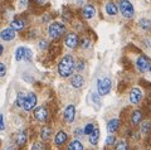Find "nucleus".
Segmentation results:
<instances>
[{"label":"nucleus","mask_w":151,"mask_h":150,"mask_svg":"<svg viewBox=\"0 0 151 150\" xmlns=\"http://www.w3.org/2000/svg\"><path fill=\"white\" fill-rule=\"evenodd\" d=\"M93 129H94V126L92 125V124H87L86 125V128H84L83 130H84V134H87V135H89L93 131Z\"/></svg>","instance_id":"cd10ccee"},{"label":"nucleus","mask_w":151,"mask_h":150,"mask_svg":"<svg viewBox=\"0 0 151 150\" xmlns=\"http://www.w3.org/2000/svg\"><path fill=\"white\" fill-rule=\"evenodd\" d=\"M74 59L70 54H67L60 59V62L58 64V73L60 74V77H69L74 71Z\"/></svg>","instance_id":"f257e3e1"},{"label":"nucleus","mask_w":151,"mask_h":150,"mask_svg":"<svg viewBox=\"0 0 151 150\" xmlns=\"http://www.w3.org/2000/svg\"><path fill=\"white\" fill-rule=\"evenodd\" d=\"M24 102H25V95L23 92L18 93V96H17V106L18 107H23L24 106Z\"/></svg>","instance_id":"393cba45"},{"label":"nucleus","mask_w":151,"mask_h":150,"mask_svg":"<svg viewBox=\"0 0 151 150\" xmlns=\"http://www.w3.org/2000/svg\"><path fill=\"white\" fill-rule=\"evenodd\" d=\"M94 14H96V10H94V6L91 5V4H87V5L83 8V17L86 18V19H91V18L94 17Z\"/></svg>","instance_id":"f8f14e48"},{"label":"nucleus","mask_w":151,"mask_h":150,"mask_svg":"<svg viewBox=\"0 0 151 150\" xmlns=\"http://www.w3.org/2000/svg\"><path fill=\"white\" fill-rule=\"evenodd\" d=\"M10 28H12V29H14V30H22L23 28H24V23H23V20L15 19V20H13L10 23Z\"/></svg>","instance_id":"aec40b11"},{"label":"nucleus","mask_w":151,"mask_h":150,"mask_svg":"<svg viewBox=\"0 0 151 150\" xmlns=\"http://www.w3.org/2000/svg\"><path fill=\"white\" fill-rule=\"evenodd\" d=\"M119 10H121V14L125 18H132L135 14L134 5H132L129 0H120V9Z\"/></svg>","instance_id":"20e7f679"},{"label":"nucleus","mask_w":151,"mask_h":150,"mask_svg":"<svg viewBox=\"0 0 151 150\" xmlns=\"http://www.w3.org/2000/svg\"><path fill=\"white\" fill-rule=\"evenodd\" d=\"M42 149H43V145H42L40 143H35L34 145H33L32 150H42Z\"/></svg>","instance_id":"2f4dec72"},{"label":"nucleus","mask_w":151,"mask_h":150,"mask_svg":"<svg viewBox=\"0 0 151 150\" xmlns=\"http://www.w3.org/2000/svg\"><path fill=\"white\" fill-rule=\"evenodd\" d=\"M35 105H37V96L33 92H29L25 96V102H24V106L23 107H24L27 111H30V110L34 109Z\"/></svg>","instance_id":"423d86ee"},{"label":"nucleus","mask_w":151,"mask_h":150,"mask_svg":"<svg viewBox=\"0 0 151 150\" xmlns=\"http://www.w3.org/2000/svg\"><path fill=\"white\" fill-rule=\"evenodd\" d=\"M106 13L108 15H116L117 13H119V9H117L116 4L113 3H107L106 4Z\"/></svg>","instance_id":"a211bd4d"},{"label":"nucleus","mask_w":151,"mask_h":150,"mask_svg":"<svg viewBox=\"0 0 151 150\" xmlns=\"http://www.w3.org/2000/svg\"><path fill=\"white\" fill-rule=\"evenodd\" d=\"M70 83H72V86L76 88H81L84 83V79L81 74H76V76H73L72 79H70Z\"/></svg>","instance_id":"ddd939ff"},{"label":"nucleus","mask_w":151,"mask_h":150,"mask_svg":"<svg viewBox=\"0 0 151 150\" xmlns=\"http://www.w3.org/2000/svg\"><path fill=\"white\" fill-rule=\"evenodd\" d=\"M88 43H89V40H88V39H83V47H87Z\"/></svg>","instance_id":"58836bf2"},{"label":"nucleus","mask_w":151,"mask_h":150,"mask_svg":"<svg viewBox=\"0 0 151 150\" xmlns=\"http://www.w3.org/2000/svg\"><path fill=\"white\" fill-rule=\"evenodd\" d=\"M83 1H84V0H77V3H78V4H82Z\"/></svg>","instance_id":"a19ab883"},{"label":"nucleus","mask_w":151,"mask_h":150,"mask_svg":"<svg viewBox=\"0 0 151 150\" xmlns=\"http://www.w3.org/2000/svg\"><path fill=\"white\" fill-rule=\"evenodd\" d=\"M25 143H27V135H25V133L22 131L17 136V144H18V146H24Z\"/></svg>","instance_id":"4be33fe9"},{"label":"nucleus","mask_w":151,"mask_h":150,"mask_svg":"<svg viewBox=\"0 0 151 150\" xmlns=\"http://www.w3.org/2000/svg\"><path fill=\"white\" fill-rule=\"evenodd\" d=\"M98 139H100V130L94 128L92 133L89 134V143L92 145H96L98 143Z\"/></svg>","instance_id":"dca6fc26"},{"label":"nucleus","mask_w":151,"mask_h":150,"mask_svg":"<svg viewBox=\"0 0 151 150\" xmlns=\"http://www.w3.org/2000/svg\"><path fill=\"white\" fill-rule=\"evenodd\" d=\"M139 25L144 30H149V29H151V20L146 19V18H144V19H140Z\"/></svg>","instance_id":"5701e85b"},{"label":"nucleus","mask_w":151,"mask_h":150,"mask_svg":"<svg viewBox=\"0 0 151 150\" xmlns=\"http://www.w3.org/2000/svg\"><path fill=\"white\" fill-rule=\"evenodd\" d=\"M6 73V67L4 63H0V77H4Z\"/></svg>","instance_id":"c85d7f7f"},{"label":"nucleus","mask_w":151,"mask_h":150,"mask_svg":"<svg viewBox=\"0 0 151 150\" xmlns=\"http://www.w3.org/2000/svg\"><path fill=\"white\" fill-rule=\"evenodd\" d=\"M74 116H76V107L73 105H68L64 111V120L67 123H73Z\"/></svg>","instance_id":"1a4fd4ad"},{"label":"nucleus","mask_w":151,"mask_h":150,"mask_svg":"<svg viewBox=\"0 0 151 150\" xmlns=\"http://www.w3.org/2000/svg\"><path fill=\"white\" fill-rule=\"evenodd\" d=\"M131 121L134 125H139L141 121H142V114H141V111H139V110L134 111V114L131 116Z\"/></svg>","instance_id":"f3484780"},{"label":"nucleus","mask_w":151,"mask_h":150,"mask_svg":"<svg viewBox=\"0 0 151 150\" xmlns=\"http://www.w3.org/2000/svg\"><path fill=\"white\" fill-rule=\"evenodd\" d=\"M3 50H4V47L0 44V54H3Z\"/></svg>","instance_id":"ea45409f"},{"label":"nucleus","mask_w":151,"mask_h":150,"mask_svg":"<svg viewBox=\"0 0 151 150\" xmlns=\"http://www.w3.org/2000/svg\"><path fill=\"white\" fill-rule=\"evenodd\" d=\"M141 98H142V92H141L140 88H132L131 92H130V101H131V104L137 105L139 102L141 101Z\"/></svg>","instance_id":"6e6552de"},{"label":"nucleus","mask_w":151,"mask_h":150,"mask_svg":"<svg viewBox=\"0 0 151 150\" xmlns=\"http://www.w3.org/2000/svg\"><path fill=\"white\" fill-rule=\"evenodd\" d=\"M5 129V126H4V118H3V114H0V131H3Z\"/></svg>","instance_id":"72a5a7b5"},{"label":"nucleus","mask_w":151,"mask_h":150,"mask_svg":"<svg viewBox=\"0 0 151 150\" xmlns=\"http://www.w3.org/2000/svg\"><path fill=\"white\" fill-rule=\"evenodd\" d=\"M150 128H151V125H150V123H147V121H145V123H144L142 125H141V130H142V133H144V134L149 133Z\"/></svg>","instance_id":"bb28decb"},{"label":"nucleus","mask_w":151,"mask_h":150,"mask_svg":"<svg viewBox=\"0 0 151 150\" xmlns=\"http://www.w3.org/2000/svg\"><path fill=\"white\" fill-rule=\"evenodd\" d=\"M39 47H40V48H45V47H47V42L45 40H40L39 42Z\"/></svg>","instance_id":"4c0bfd02"},{"label":"nucleus","mask_w":151,"mask_h":150,"mask_svg":"<svg viewBox=\"0 0 151 150\" xmlns=\"http://www.w3.org/2000/svg\"><path fill=\"white\" fill-rule=\"evenodd\" d=\"M30 58H32V52L27 48V50H25V59L27 61H30Z\"/></svg>","instance_id":"f704fd0d"},{"label":"nucleus","mask_w":151,"mask_h":150,"mask_svg":"<svg viewBox=\"0 0 151 150\" xmlns=\"http://www.w3.org/2000/svg\"><path fill=\"white\" fill-rule=\"evenodd\" d=\"M149 72L151 73V64H150V67H149Z\"/></svg>","instance_id":"37998d69"},{"label":"nucleus","mask_w":151,"mask_h":150,"mask_svg":"<svg viewBox=\"0 0 151 150\" xmlns=\"http://www.w3.org/2000/svg\"><path fill=\"white\" fill-rule=\"evenodd\" d=\"M65 30V28L63 24H60V23H52L49 25V29H48V34L50 38L53 39H57L59 38L60 35H63V33Z\"/></svg>","instance_id":"7ed1b4c3"},{"label":"nucleus","mask_w":151,"mask_h":150,"mask_svg":"<svg viewBox=\"0 0 151 150\" xmlns=\"http://www.w3.org/2000/svg\"><path fill=\"white\" fill-rule=\"evenodd\" d=\"M68 150H84V148H83V145H82L81 141L74 140V141H72L68 145Z\"/></svg>","instance_id":"412c9836"},{"label":"nucleus","mask_w":151,"mask_h":150,"mask_svg":"<svg viewBox=\"0 0 151 150\" xmlns=\"http://www.w3.org/2000/svg\"><path fill=\"white\" fill-rule=\"evenodd\" d=\"M54 141L57 145H63L65 141H67V134L64 133V131H59V133H57L55 138H54Z\"/></svg>","instance_id":"2eb2a0df"},{"label":"nucleus","mask_w":151,"mask_h":150,"mask_svg":"<svg viewBox=\"0 0 151 150\" xmlns=\"http://www.w3.org/2000/svg\"><path fill=\"white\" fill-rule=\"evenodd\" d=\"M112 88V81L111 78L108 77H103V78H100L97 81V93L100 96H106L110 93Z\"/></svg>","instance_id":"f03ea898"},{"label":"nucleus","mask_w":151,"mask_h":150,"mask_svg":"<svg viewBox=\"0 0 151 150\" xmlns=\"http://www.w3.org/2000/svg\"><path fill=\"white\" fill-rule=\"evenodd\" d=\"M34 118L38 121H45L48 118V111H47L45 107H37L34 111Z\"/></svg>","instance_id":"9b49d317"},{"label":"nucleus","mask_w":151,"mask_h":150,"mask_svg":"<svg viewBox=\"0 0 151 150\" xmlns=\"http://www.w3.org/2000/svg\"><path fill=\"white\" fill-rule=\"evenodd\" d=\"M37 1H38V3H44L45 0H37Z\"/></svg>","instance_id":"79ce46f5"},{"label":"nucleus","mask_w":151,"mask_h":150,"mask_svg":"<svg viewBox=\"0 0 151 150\" xmlns=\"http://www.w3.org/2000/svg\"><path fill=\"white\" fill-rule=\"evenodd\" d=\"M84 68V63L83 62H79L77 66H74V69H77V71H82Z\"/></svg>","instance_id":"473e14b6"},{"label":"nucleus","mask_w":151,"mask_h":150,"mask_svg":"<svg viewBox=\"0 0 151 150\" xmlns=\"http://www.w3.org/2000/svg\"><path fill=\"white\" fill-rule=\"evenodd\" d=\"M74 135H76L77 138H82L83 135H84V130H83V129H76Z\"/></svg>","instance_id":"7c9ffc66"},{"label":"nucleus","mask_w":151,"mask_h":150,"mask_svg":"<svg viewBox=\"0 0 151 150\" xmlns=\"http://www.w3.org/2000/svg\"><path fill=\"white\" fill-rule=\"evenodd\" d=\"M6 150H14V149H13V148H8Z\"/></svg>","instance_id":"c03bdc74"},{"label":"nucleus","mask_w":151,"mask_h":150,"mask_svg":"<svg viewBox=\"0 0 151 150\" xmlns=\"http://www.w3.org/2000/svg\"><path fill=\"white\" fill-rule=\"evenodd\" d=\"M64 43L68 48H76L78 45V37L76 33H69V34L65 37L64 39Z\"/></svg>","instance_id":"0eeeda50"},{"label":"nucleus","mask_w":151,"mask_h":150,"mask_svg":"<svg viewBox=\"0 0 151 150\" xmlns=\"http://www.w3.org/2000/svg\"><path fill=\"white\" fill-rule=\"evenodd\" d=\"M120 126V121L117 119H112L111 121H108L107 124V131L108 133H115V131H117V129H119Z\"/></svg>","instance_id":"4468645a"},{"label":"nucleus","mask_w":151,"mask_h":150,"mask_svg":"<svg viewBox=\"0 0 151 150\" xmlns=\"http://www.w3.org/2000/svg\"><path fill=\"white\" fill-rule=\"evenodd\" d=\"M28 4V0H19V6L20 8H25Z\"/></svg>","instance_id":"c9c22d12"},{"label":"nucleus","mask_w":151,"mask_h":150,"mask_svg":"<svg viewBox=\"0 0 151 150\" xmlns=\"http://www.w3.org/2000/svg\"><path fill=\"white\" fill-rule=\"evenodd\" d=\"M50 134H52V131H50V128H48V126H44L43 129H42L40 131V136L43 140H47L49 136H50Z\"/></svg>","instance_id":"b1692460"},{"label":"nucleus","mask_w":151,"mask_h":150,"mask_svg":"<svg viewBox=\"0 0 151 150\" xmlns=\"http://www.w3.org/2000/svg\"><path fill=\"white\" fill-rule=\"evenodd\" d=\"M116 150H127V144L125 140H121L116 144Z\"/></svg>","instance_id":"a878e982"},{"label":"nucleus","mask_w":151,"mask_h":150,"mask_svg":"<svg viewBox=\"0 0 151 150\" xmlns=\"http://www.w3.org/2000/svg\"><path fill=\"white\" fill-rule=\"evenodd\" d=\"M0 38L3 40L10 42L15 38V30L12 29V28H6V29H3L1 33H0Z\"/></svg>","instance_id":"9d476101"},{"label":"nucleus","mask_w":151,"mask_h":150,"mask_svg":"<svg viewBox=\"0 0 151 150\" xmlns=\"http://www.w3.org/2000/svg\"><path fill=\"white\" fill-rule=\"evenodd\" d=\"M25 50H27L25 47H19L15 52V59L19 61V62L23 59H25Z\"/></svg>","instance_id":"6ab92c4d"},{"label":"nucleus","mask_w":151,"mask_h":150,"mask_svg":"<svg viewBox=\"0 0 151 150\" xmlns=\"http://www.w3.org/2000/svg\"><path fill=\"white\" fill-rule=\"evenodd\" d=\"M92 98H93V102H94V104L98 105V96L96 95V93H93V95H92Z\"/></svg>","instance_id":"e433bc0d"},{"label":"nucleus","mask_w":151,"mask_h":150,"mask_svg":"<svg viewBox=\"0 0 151 150\" xmlns=\"http://www.w3.org/2000/svg\"><path fill=\"white\" fill-rule=\"evenodd\" d=\"M150 59L146 57V56H140V57L137 58V61H136V67H137L139 71L141 72H145L147 71L149 67H150Z\"/></svg>","instance_id":"39448f33"},{"label":"nucleus","mask_w":151,"mask_h":150,"mask_svg":"<svg viewBox=\"0 0 151 150\" xmlns=\"http://www.w3.org/2000/svg\"><path fill=\"white\" fill-rule=\"evenodd\" d=\"M113 143H115V136L113 135H108L106 138V145H112Z\"/></svg>","instance_id":"c756f323"}]
</instances>
